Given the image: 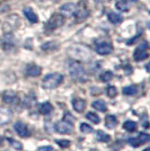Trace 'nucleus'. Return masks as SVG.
Segmentation results:
<instances>
[{
  "instance_id": "bb28decb",
  "label": "nucleus",
  "mask_w": 150,
  "mask_h": 151,
  "mask_svg": "<svg viewBox=\"0 0 150 151\" xmlns=\"http://www.w3.org/2000/svg\"><path fill=\"white\" fill-rule=\"evenodd\" d=\"M116 8L121 12H129V4L125 2L124 0H120L116 2Z\"/></svg>"
},
{
  "instance_id": "423d86ee",
  "label": "nucleus",
  "mask_w": 150,
  "mask_h": 151,
  "mask_svg": "<svg viewBox=\"0 0 150 151\" xmlns=\"http://www.w3.org/2000/svg\"><path fill=\"white\" fill-rule=\"evenodd\" d=\"M149 140H150V135L148 133H140L136 138H130L128 140V142H129V145H131V147H133V148H138V147H140V145L149 142Z\"/></svg>"
},
{
  "instance_id": "39448f33",
  "label": "nucleus",
  "mask_w": 150,
  "mask_h": 151,
  "mask_svg": "<svg viewBox=\"0 0 150 151\" xmlns=\"http://www.w3.org/2000/svg\"><path fill=\"white\" fill-rule=\"evenodd\" d=\"M148 42H142L141 44L138 46L134 53H133V58L136 61H144L148 58Z\"/></svg>"
},
{
  "instance_id": "473e14b6",
  "label": "nucleus",
  "mask_w": 150,
  "mask_h": 151,
  "mask_svg": "<svg viewBox=\"0 0 150 151\" xmlns=\"http://www.w3.org/2000/svg\"><path fill=\"white\" fill-rule=\"evenodd\" d=\"M125 2H128V4H136L138 0H124Z\"/></svg>"
},
{
  "instance_id": "c85d7f7f",
  "label": "nucleus",
  "mask_w": 150,
  "mask_h": 151,
  "mask_svg": "<svg viewBox=\"0 0 150 151\" xmlns=\"http://www.w3.org/2000/svg\"><path fill=\"white\" fill-rule=\"evenodd\" d=\"M56 143L60 145V148H62V149H67L71 145V142L69 140H56Z\"/></svg>"
},
{
  "instance_id": "2f4dec72",
  "label": "nucleus",
  "mask_w": 150,
  "mask_h": 151,
  "mask_svg": "<svg viewBox=\"0 0 150 151\" xmlns=\"http://www.w3.org/2000/svg\"><path fill=\"white\" fill-rule=\"evenodd\" d=\"M38 151H53V149H52V147H41L40 149H38Z\"/></svg>"
},
{
  "instance_id": "6e6552de",
  "label": "nucleus",
  "mask_w": 150,
  "mask_h": 151,
  "mask_svg": "<svg viewBox=\"0 0 150 151\" xmlns=\"http://www.w3.org/2000/svg\"><path fill=\"white\" fill-rule=\"evenodd\" d=\"M95 51L100 55H107L113 51V46L107 42H98L95 45Z\"/></svg>"
},
{
  "instance_id": "7ed1b4c3",
  "label": "nucleus",
  "mask_w": 150,
  "mask_h": 151,
  "mask_svg": "<svg viewBox=\"0 0 150 151\" xmlns=\"http://www.w3.org/2000/svg\"><path fill=\"white\" fill-rule=\"evenodd\" d=\"M63 81V76L61 73H49L43 78L42 80V86L45 89H54L59 87Z\"/></svg>"
},
{
  "instance_id": "f257e3e1",
  "label": "nucleus",
  "mask_w": 150,
  "mask_h": 151,
  "mask_svg": "<svg viewBox=\"0 0 150 151\" xmlns=\"http://www.w3.org/2000/svg\"><path fill=\"white\" fill-rule=\"evenodd\" d=\"M54 130L60 134H71L74 132V116L70 113H66L63 120L54 125Z\"/></svg>"
},
{
  "instance_id": "5701e85b",
  "label": "nucleus",
  "mask_w": 150,
  "mask_h": 151,
  "mask_svg": "<svg viewBox=\"0 0 150 151\" xmlns=\"http://www.w3.org/2000/svg\"><path fill=\"white\" fill-rule=\"evenodd\" d=\"M107 17H108V20H110L112 24H114V25L120 24V23L123 20L122 16H121V15H119V14H116V13H110Z\"/></svg>"
},
{
  "instance_id": "20e7f679",
  "label": "nucleus",
  "mask_w": 150,
  "mask_h": 151,
  "mask_svg": "<svg viewBox=\"0 0 150 151\" xmlns=\"http://www.w3.org/2000/svg\"><path fill=\"white\" fill-rule=\"evenodd\" d=\"M63 24H64V17L61 14H54L45 24V29L46 31H54L56 28L61 27Z\"/></svg>"
},
{
  "instance_id": "f03ea898",
  "label": "nucleus",
  "mask_w": 150,
  "mask_h": 151,
  "mask_svg": "<svg viewBox=\"0 0 150 151\" xmlns=\"http://www.w3.org/2000/svg\"><path fill=\"white\" fill-rule=\"evenodd\" d=\"M67 70L69 71V73L71 75L72 78L78 79V80H82L86 76L82 64L80 62H78L77 60H74V59H70L67 61Z\"/></svg>"
},
{
  "instance_id": "0eeeda50",
  "label": "nucleus",
  "mask_w": 150,
  "mask_h": 151,
  "mask_svg": "<svg viewBox=\"0 0 150 151\" xmlns=\"http://www.w3.org/2000/svg\"><path fill=\"white\" fill-rule=\"evenodd\" d=\"M14 129H15V131L17 132L20 138H28V137H31V130L28 129V126L26 125L24 122H16L15 124H14Z\"/></svg>"
},
{
  "instance_id": "72a5a7b5",
  "label": "nucleus",
  "mask_w": 150,
  "mask_h": 151,
  "mask_svg": "<svg viewBox=\"0 0 150 151\" xmlns=\"http://www.w3.org/2000/svg\"><path fill=\"white\" fill-rule=\"evenodd\" d=\"M144 151H150V148H146Z\"/></svg>"
},
{
  "instance_id": "4c0bfd02",
  "label": "nucleus",
  "mask_w": 150,
  "mask_h": 151,
  "mask_svg": "<svg viewBox=\"0 0 150 151\" xmlns=\"http://www.w3.org/2000/svg\"><path fill=\"white\" fill-rule=\"evenodd\" d=\"M53 1H58V0H53Z\"/></svg>"
},
{
  "instance_id": "dca6fc26",
  "label": "nucleus",
  "mask_w": 150,
  "mask_h": 151,
  "mask_svg": "<svg viewBox=\"0 0 150 151\" xmlns=\"http://www.w3.org/2000/svg\"><path fill=\"white\" fill-rule=\"evenodd\" d=\"M72 107L76 112L78 113H82L86 108V101L82 99V98H75L72 101Z\"/></svg>"
},
{
  "instance_id": "b1692460",
  "label": "nucleus",
  "mask_w": 150,
  "mask_h": 151,
  "mask_svg": "<svg viewBox=\"0 0 150 151\" xmlns=\"http://www.w3.org/2000/svg\"><path fill=\"white\" fill-rule=\"evenodd\" d=\"M86 119H88L89 121H92V122L95 123V124H98V123L100 122V116L95 113V112H88V113L86 114Z\"/></svg>"
},
{
  "instance_id": "f3484780",
  "label": "nucleus",
  "mask_w": 150,
  "mask_h": 151,
  "mask_svg": "<svg viewBox=\"0 0 150 151\" xmlns=\"http://www.w3.org/2000/svg\"><path fill=\"white\" fill-rule=\"evenodd\" d=\"M53 111V106L52 104L49 103V101H45V103H42L40 106H38V112L42 115H49V114L52 113Z\"/></svg>"
},
{
  "instance_id": "a878e982",
  "label": "nucleus",
  "mask_w": 150,
  "mask_h": 151,
  "mask_svg": "<svg viewBox=\"0 0 150 151\" xmlns=\"http://www.w3.org/2000/svg\"><path fill=\"white\" fill-rule=\"evenodd\" d=\"M100 81H103V82L111 81V80L113 79V73L111 72V71H105V72L100 73Z\"/></svg>"
},
{
  "instance_id": "412c9836",
  "label": "nucleus",
  "mask_w": 150,
  "mask_h": 151,
  "mask_svg": "<svg viewBox=\"0 0 150 151\" xmlns=\"http://www.w3.org/2000/svg\"><path fill=\"white\" fill-rule=\"evenodd\" d=\"M122 93L126 96H134L138 93V87L136 85H131V86H126L122 89Z\"/></svg>"
},
{
  "instance_id": "c9c22d12",
  "label": "nucleus",
  "mask_w": 150,
  "mask_h": 151,
  "mask_svg": "<svg viewBox=\"0 0 150 151\" xmlns=\"http://www.w3.org/2000/svg\"><path fill=\"white\" fill-rule=\"evenodd\" d=\"M0 143H1V137H0Z\"/></svg>"
},
{
  "instance_id": "4468645a",
  "label": "nucleus",
  "mask_w": 150,
  "mask_h": 151,
  "mask_svg": "<svg viewBox=\"0 0 150 151\" xmlns=\"http://www.w3.org/2000/svg\"><path fill=\"white\" fill-rule=\"evenodd\" d=\"M12 119V112L10 109L5 108V107H0V125H4L8 123Z\"/></svg>"
},
{
  "instance_id": "9d476101",
  "label": "nucleus",
  "mask_w": 150,
  "mask_h": 151,
  "mask_svg": "<svg viewBox=\"0 0 150 151\" xmlns=\"http://www.w3.org/2000/svg\"><path fill=\"white\" fill-rule=\"evenodd\" d=\"M76 8H77V5L72 4V2L64 4V5L60 7V14L62 15L63 17H71L75 14Z\"/></svg>"
},
{
  "instance_id": "7c9ffc66",
  "label": "nucleus",
  "mask_w": 150,
  "mask_h": 151,
  "mask_svg": "<svg viewBox=\"0 0 150 151\" xmlns=\"http://www.w3.org/2000/svg\"><path fill=\"white\" fill-rule=\"evenodd\" d=\"M80 131L82 133H86V134H89V133L93 132V127L87 124V123H82L81 125H80Z\"/></svg>"
},
{
  "instance_id": "f704fd0d",
  "label": "nucleus",
  "mask_w": 150,
  "mask_h": 151,
  "mask_svg": "<svg viewBox=\"0 0 150 151\" xmlns=\"http://www.w3.org/2000/svg\"><path fill=\"white\" fill-rule=\"evenodd\" d=\"M90 151H98V150H96V149H92Z\"/></svg>"
},
{
  "instance_id": "e433bc0d",
  "label": "nucleus",
  "mask_w": 150,
  "mask_h": 151,
  "mask_svg": "<svg viewBox=\"0 0 150 151\" xmlns=\"http://www.w3.org/2000/svg\"><path fill=\"white\" fill-rule=\"evenodd\" d=\"M96 1H102V0H96Z\"/></svg>"
},
{
  "instance_id": "ddd939ff",
  "label": "nucleus",
  "mask_w": 150,
  "mask_h": 151,
  "mask_svg": "<svg viewBox=\"0 0 150 151\" xmlns=\"http://www.w3.org/2000/svg\"><path fill=\"white\" fill-rule=\"evenodd\" d=\"M15 47V40L12 33H5L4 36V50L9 51L10 49Z\"/></svg>"
},
{
  "instance_id": "4be33fe9",
  "label": "nucleus",
  "mask_w": 150,
  "mask_h": 151,
  "mask_svg": "<svg viewBox=\"0 0 150 151\" xmlns=\"http://www.w3.org/2000/svg\"><path fill=\"white\" fill-rule=\"evenodd\" d=\"M123 129L126 130L128 132H134L138 129V124L134 121H126L123 123Z\"/></svg>"
},
{
  "instance_id": "cd10ccee",
  "label": "nucleus",
  "mask_w": 150,
  "mask_h": 151,
  "mask_svg": "<svg viewBox=\"0 0 150 151\" xmlns=\"http://www.w3.org/2000/svg\"><path fill=\"white\" fill-rule=\"evenodd\" d=\"M7 140H8V142L12 145V147H13L14 149H16V150H18V151L23 150V145H22L20 142L16 141V140H13L12 138H7Z\"/></svg>"
},
{
  "instance_id": "aec40b11",
  "label": "nucleus",
  "mask_w": 150,
  "mask_h": 151,
  "mask_svg": "<svg viewBox=\"0 0 150 151\" xmlns=\"http://www.w3.org/2000/svg\"><path fill=\"white\" fill-rule=\"evenodd\" d=\"M92 106L94 107L96 111H98V112H106V111H107V105H106V103H105L104 101H93Z\"/></svg>"
},
{
  "instance_id": "c756f323",
  "label": "nucleus",
  "mask_w": 150,
  "mask_h": 151,
  "mask_svg": "<svg viewBox=\"0 0 150 151\" xmlns=\"http://www.w3.org/2000/svg\"><path fill=\"white\" fill-rule=\"evenodd\" d=\"M106 94L110 98H114V97H116V95H118V90H116V88H115L114 86H110L106 90Z\"/></svg>"
},
{
  "instance_id": "f8f14e48",
  "label": "nucleus",
  "mask_w": 150,
  "mask_h": 151,
  "mask_svg": "<svg viewBox=\"0 0 150 151\" xmlns=\"http://www.w3.org/2000/svg\"><path fill=\"white\" fill-rule=\"evenodd\" d=\"M42 72V68L35 64V63H31L26 67V75L28 77H38Z\"/></svg>"
},
{
  "instance_id": "2eb2a0df",
  "label": "nucleus",
  "mask_w": 150,
  "mask_h": 151,
  "mask_svg": "<svg viewBox=\"0 0 150 151\" xmlns=\"http://www.w3.org/2000/svg\"><path fill=\"white\" fill-rule=\"evenodd\" d=\"M23 14H24V16H25L27 20L30 22V23H33V24H35V23H38V15L33 12V9L30 8V7H26L23 9Z\"/></svg>"
},
{
  "instance_id": "1a4fd4ad",
  "label": "nucleus",
  "mask_w": 150,
  "mask_h": 151,
  "mask_svg": "<svg viewBox=\"0 0 150 151\" xmlns=\"http://www.w3.org/2000/svg\"><path fill=\"white\" fill-rule=\"evenodd\" d=\"M88 15H89V12H88L87 7L84 6V5H80V6H77L76 8V12L74 14V16H75L76 18V22H82V20H85V19L88 17Z\"/></svg>"
},
{
  "instance_id": "9b49d317",
  "label": "nucleus",
  "mask_w": 150,
  "mask_h": 151,
  "mask_svg": "<svg viewBox=\"0 0 150 151\" xmlns=\"http://www.w3.org/2000/svg\"><path fill=\"white\" fill-rule=\"evenodd\" d=\"M2 101L7 104H16L18 101V96L13 90H6L2 94Z\"/></svg>"
},
{
  "instance_id": "6ab92c4d",
  "label": "nucleus",
  "mask_w": 150,
  "mask_h": 151,
  "mask_svg": "<svg viewBox=\"0 0 150 151\" xmlns=\"http://www.w3.org/2000/svg\"><path fill=\"white\" fill-rule=\"evenodd\" d=\"M95 138H96V140L97 141H100V142H108L110 140H111V137L107 134V133H105L103 130H98L97 132H96V135H95Z\"/></svg>"
},
{
  "instance_id": "a211bd4d",
  "label": "nucleus",
  "mask_w": 150,
  "mask_h": 151,
  "mask_svg": "<svg viewBox=\"0 0 150 151\" xmlns=\"http://www.w3.org/2000/svg\"><path fill=\"white\" fill-rule=\"evenodd\" d=\"M105 126L110 130H113L118 126V119L114 115H108L105 117Z\"/></svg>"
},
{
  "instance_id": "393cba45",
  "label": "nucleus",
  "mask_w": 150,
  "mask_h": 151,
  "mask_svg": "<svg viewBox=\"0 0 150 151\" xmlns=\"http://www.w3.org/2000/svg\"><path fill=\"white\" fill-rule=\"evenodd\" d=\"M58 49V43L52 41V42H46L45 44L42 45V50L44 51H53Z\"/></svg>"
}]
</instances>
